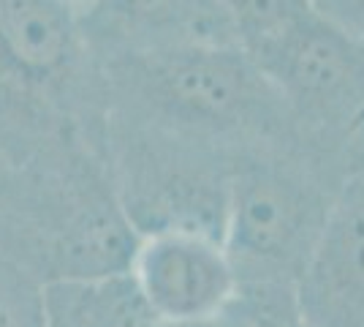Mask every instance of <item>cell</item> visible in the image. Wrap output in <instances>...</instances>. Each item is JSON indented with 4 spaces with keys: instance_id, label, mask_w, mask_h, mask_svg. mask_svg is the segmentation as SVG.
Wrapping results in <instances>:
<instances>
[{
    "instance_id": "1",
    "label": "cell",
    "mask_w": 364,
    "mask_h": 327,
    "mask_svg": "<svg viewBox=\"0 0 364 327\" xmlns=\"http://www.w3.org/2000/svg\"><path fill=\"white\" fill-rule=\"evenodd\" d=\"M332 199L277 170H247L226 186L220 237L242 281L296 284Z\"/></svg>"
},
{
    "instance_id": "2",
    "label": "cell",
    "mask_w": 364,
    "mask_h": 327,
    "mask_svg": "<svg viewBox=\"0 0 364 327\" xmlns=\"http://www.w3.org/2000/svg\"><path fill=\"white\" fill-rule=\"evenodd\" d=\"M128 270L161 327L213 325L240 295V273L223 237L196 227L144 232Z\"/></svg>"
},
{
    "instance_id": "3",
    "label": "cell",
    "mask_w": 364,
    "mask_h": 327,
    "mask_svg": "<svg viewBox=\"0 0 364 327\" xmlns=\"http://www.w3.org/2000/svg\"><path fill=\"white\" fill-rule=\"evenodd\" d=\"M250 61L307 120L348 128L364 112V44L313 11Z\"/></svg>"
},
{
    "instance_id": "4",
    "label": "cell",
    "mask_w": 364,
    "mask_h": 327,
    "mask_svg": "<svg viewBox=\"0 0 364 327\" xmlns=\"http://www.w3.org/2000/svg\"><path fill=\"white\" fill-rule=\"evenodd\" d=\"M134 61L161 104L201 123L250 120L269 107V98H277L250 55L237 47L177 49Z\"/></svg>"
},
{
    "instance_id": "5",
    "label": "cell",
    "mask_w": 364,
    "mask_h": 327,
    "mask_svg": "<svg viewBox=\"0 0 364 327\" xmlns=\"http://www.w3.org/2000/svg\"><path fill=\"white\" fill-rule=\"evenodd\" d=\"M302 316L316 327H364V177L332 197L316 246L294 284Z\"/></svg>"
},
{
    "instance_id": "6",
    "label": "cell",
    "mask_w": 364,
    "mask_h": 327,
    "mask_svg": "<svg viewBox=\"0 0 364 327\" xmlns=\"http://www.w3.org/2000/svg\"><path fill=\"white\" fill-rule=\"evenodd\" d=\"M79 25L95 41L134 58L201 47L242 49L218 0H92Z\"/></svg>"
},
{
    "instance_id": "7",
    "label": "cell",
    "mask_w": 364,
    "mask_h": 327,
    "mask_svg": "<svg viewBox=\"0 0 364 327\" xmlns=\"http://www.w3.org/2000/svg\"><path fill=\"white\" fill-rule=\"evenodd\" d=\"M44 327H161L131 270L44 281Z\"/></svg>"
},
{
    "instance_id": "8",
    "label": "cell",
    "mask_w": 364,
    "mask_h": 327,
    "mask_svg": "<svg viewBox=\"0 0 364 327\" xmlns=\"http://www.w3.org/2000/svg\"><path fill=\"white\" fill-rule=\"evenodd\" d=\"M228 14L242 49L253 58L274 38H280L294 22H299L310 6L307 0H218Z\"/></svg>"
},
{
    "instance_id": "9",
    "label": "cell",
    "mask_w": 364,
    "mask_h": 327,
    "mask_svg": "<svg viewBox=\"0 0 364 327\" xmlns=\"http://www.w3.org/2000/svg\"><path fill=\"white\" fill-rule=\"evenodd\" d=\"M234 311L247 327H316L302 316L294 284L286 281H242Z\"/></svg>"
},
{
    "instance_id": "10",
    "label": "cell",
    "mask_w": 364,
    "mask_h": 327,
    "mask_svg": "<svg viewBox=\"0 0 364 327\" xmlns=\"http://www.w3.org/2000/svg\"><path fill=\"white\" fill-rule=\"evenodd\" d=\"M0 327H44V281L0 251Z\"/></svg>"
},
{
    "instance_id": "11",
    "label": "cell",
    "mask_w": 364,
    "mask_h": 327,
    "mask_svg": "<svg viewBox=\"0 0 364 327\" xmlns=\"http://www.w3.org/2000/svg\"><path fill=\"white\" fill-rule=\"evenodd\" d=\"M310 11L364 44V0H307Z\"/></svg>"
},
{
    "instance_id": "12",
    "label": "cell",
    "mask_w": 364,
    "mask_h": 327,
    "mask_svg": "<svg viewBox=\"0 0 364 327\" xmlns=\"http://www.w3.org/2000/svg\"><path fill=\"white\" fill-rule=\"evenodd\" d=\"M348 150L353 164H356L353 175H362L364 177V112L348 125Z\"/></svg>"
},
{
    "instance_id": "13",
    "label": "cell",
    "mask_w": 364,
    "mask_h": 327,
    "mask_svg": "<svg viewBox=\"0 0 364 327\" xmlns=\"http://www.w3.org/2000/svg\"><path fill=\"white\" fill-rule=\"evenodd\" d=\"M63 3H68V6L74 9V11H85V9L90 6L92 0H63Z\"/></svg>"
}]
</instances>
